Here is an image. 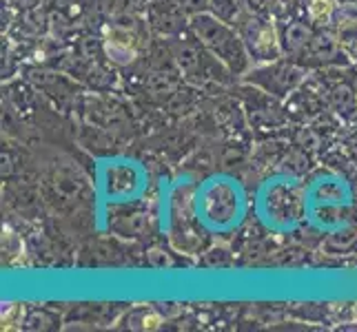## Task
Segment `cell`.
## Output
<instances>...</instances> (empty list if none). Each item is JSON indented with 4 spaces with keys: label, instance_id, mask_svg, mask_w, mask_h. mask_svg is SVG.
<instances>
[{
    "label": "cell",
    "instance_id": "cell-1",
    "mask_svg": "<svg viewBox=\"0 0 357 332\" xmlns=\"http://www.w3.org/2000/svg\"><path fill=\"white\" fill-rule=\"evenodd\" d=\"M191 33L198 38L220 63H225L233 76H240L251 67V56L246 52L240 31L222 22L213 14H195L191 16Z\"/></svg>",
    "mask_w": 357,
    "mask_h": 332
},
{
    "label": "cell",
    "instance_id": "cell-2",
    "mask_svg": "<svg viewBox=\"0 0 357 332\" xmlns=\"http://www.w3.org/2000/svg\"><path fill=\"white\" fill-rule=\"evenodd\" d=\"M238 31L242 35L251 60H257V63H275L284 54L280 31L273 22L251 16Z\"/></svg>",
    "mask_w": 357,
    "mask_h": 332
},
{
    "label": "cell",
    "instance_id": "cell-3",
    "mask_svg": "<svg viewBox=\"0 0 357 332\" xmlns=\"http://www.w3.org/2000/svg\"><path fill=\"white\" fill-rule=\"evenodd\" d=\"M304 80V71L298 65L291 63H271V67H262L251 73V82L262 87L266 93L284 97L291 91L298 89V84Z\"/></svg>",
    "mask_w": 357,
    "mask_h": 332
},
{
    "label": "cell",
    "instance_id": "cell-4",
    "mask_svg": "<svg viewBox=\"0 0 357 332\" xmlns=\"http://www.w3.org/2000/svg\"><path fill=\"white\" fill-rule=\"evenodd\" d=\"M102 52L116 65H131L138 58V38L120 27L107 29L102 40Z\"/></svg>",
    "mask_w": 357,
    "mask_h": 332
},
{
    "label": "cell",
    "instance_id": "cell-5",
    "mask_svg": "<svg viewBox=\"0 0 357 332\" xmlns=\"http://www.w3.org/2000/svg\"><path fill=\"white\" fill-rule=\"evenodd\" d=\"M300 58H304V63L309 65H337L340 58L347 56L342 52L337 35H333L331 31H315L313 40L304 49Z\"/></svg>",
    "mask_w": 357,
    "mask_h": 332
},
{
    "label": "cell",
    "instance_id": "cell-6",
    "mask_svg": "<svg viewBox=\"0 0 357 332\" xmlns=\"http://www.w3.org/2000/svg\"><path fill=\"white\" fill-rule=\"evenodd\" d=\"M313 35H315V29H313L311 22H304V20L287 22L280 31L284 54H289L293 58H300L304 54V49L309 47V42L313 40Z\"/></svg>",
    "mask_w": 357,
    "mask_h": 332
},
{
    "label": "cell",
    "instance_id": "cell-7",
    "mask_svg": "<svg viewBox=\"0 0 357 332\" xmlns=\"http://www.w3.org/2000/svg\"><path fill=\"white\" fill-rule=\"evenodd\" d=\"M208 9L215 18L240 29L253 14L249 9V0H208Z\"/></svg>",
    "mask_w": 357,
    "mask_h": 332
},
{
    "label": "cell",
    "instance_id": "cell-8",
    "mask_svg": "<svg viewBox=\"0 0 357 332\" xmlns=\"http://www.w3.org/2000/svg\"><path fill=\"white\" fill-rule=\"evenodd\" d=\"M180 80L171 69H155L149 73V78L144 80V89L151 95H171L178 93Z\"/></svg>",
    "mask_w": 357,
    "mask_h": 332
},
{
    "label": "cell",
    "instance_id": "cell-9",
    "mask_svg": "<svg viewBox=\"0 0 357 332\" xmlns=\"http://www.w3.org/2000/svg\"><path fill=\"white\" fill-rule=\"evenodd\" d=\"M328 102L342 118H353L357 113V91L351 89L349 84H335L331 89Z\"/></svg>",
    "mask_w": 357,
    "mask_h": 332
},
{
    "label": "cell",
    "instance_id": "cell-10",
    "mask_svg": "<svg viewBox=\"0 0 357 332\" xmlns=\"http://www.w3.org/2000/svg\"><path fill=\"white\" fill-rule=\"evenodd\" d=\"M182 18H184V9L178 3L167 7L160 5L153 11V27L165 33H178L182 29Z\"/></svg>",
    "mask_w": 357,
    "mask_h": 332
},
{
    "label": "cell",
    "instance_id": "cell-11",
    "mask_svg": "<svg viewBox=\"0 0 357 332\" xmlns=\"http://www.w3.org/2000/svg\"><path fill=\"white\" fill-rule=\"evenodd\" d=\"M306 14H309V22L313 27L326 29L328 24H333L335 20L337 5H335V0H309Z\"/></svg>",
    "mask_w": 357,
    "mask_h": 332
},
{
    "label": "cell",
    "instance_id": "cell-12",
    "mask_svg": "<svg viewBox=\"0 0 357 332\" xmlns=\"http://www.w3.org/2000/svg\"><path fill=\"white\" fill-rule=\"evenodd\" d=\"M337 40L344 56L357 63V20H344L337 27Z\"/></svg>",
    "mask_w": 357,
    "mask_h": 332
},
{
    "label": "cell",
    "instance_id": "cell-13",
    "mask_svg": "<svg viewBox=\"0 0 357 332\" xmlns=\"http://www.w3.org/2000/svg\"><path fill=\"white\" fill-rule=\"evenodd\" d=\"M144 224H146L144 215H127V217H120V224L116 226V230L125 237H138L144 230Z\"/></svg>",
    "mask_w": 357,
    "mask_h": 332
},
{
    "label": "cell",
    "instance_id": "cell-14",
    "mask_svg": "<svg viewBox=\"0 0 357 332\" xmlns=\"http://www.w3.org/2000/svg\"><path fill=\"white\" fill-rule=\"evenodd\" d=\"M176 3L191 16L202 14L204 9H208V0H176Z\"/></svg>",
    "mask_w": 357,
    "mask_h": 332
},
{
    "label": "cell",
    "instance_id": "cell-15",
    "mask_svg": "<svg viewBox=\"0 0 357 332\" xmlns=\"http://www.w3.org/2000/svg\"><path fill=\"white\" fill-rule=\"evenodd\" d=\"M149 262H151V266H155V268H165V266H171L169 255H167L162 248H153V251L149 253Z\"/></svg>",
    "mask_w": 357,
    "mask_h": 332
},
{
    "label": "cell",
    "instance_id": "cell-16",
    "mask_svg": "<svg viewBox=\"0 0 357 332\" xmlns=\"http://www.w3.org/2000/svg\"><path fill=\"white\" fill-rule=\"evenodd\" d=\"M160 324H162V317H160L158 313H153V310H149L142 317V328L144 330H155V328H160Z\"/></svg>",
    "mask_w": 357,
    "mask_h": 332
},
{
    "label": "cell",
    "instance_id": "cell-17",
    "mask_svg": "<svg viewBox=\"0 0 357 332\" xmlns=\"http://www.w3.org/2000/svg\"><path fill=\"white\" fill-rule=\"evenodd\" d=\"M11 3H14L18 9H31L36 3H38V0H11Z\"/></svg>",
    "mask_w": 357,
    "mask_h": 332
},
{
    "label": "cell",
    "instance_id": "cell-18",
    "mask_svg": "<svg viewBox=\"0 0 357 332\" xmlns=\"http://www.w3.org/2000/svg\"><path fill=\"white\" fill-rule=\"evenodd\" d=\"M355 91H357V73H355Z\"/></svg>",
    "mask_w": 357,
    "mask_h": 332
}]
</instances>
